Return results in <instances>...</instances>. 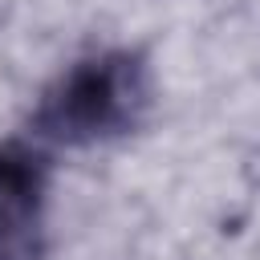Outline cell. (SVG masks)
<instances>
[{
    "label": "cell",
    "mask_w": 260,
    "mask_h": 260,
    "mask_svg": "<svg viewBox=\"0 0 260 260\" xmlns=\"http://www.w3.org/2000/svg\"><path fill=\"white\" fill-rule=\"evenodd\" d=\"M45 158L24 146V142H4L0 146V211L12 215H41L45 199Z\"/></svg>",
    "instance_id": "2"
},
{
    "label": "cell",
    "mask_w": 260,
    "mask_h": 260,
    "mask_svg": "<svg viewBox=\"0 0 260 260\" xmlns=\"http://www.w3.org/2000/svg\"><path fill=\"white\" fill-rule=\"evenodd\" d=\"M37 256H41L37 215L0 211V260H37Z\"/></svg>",
    "instance_id": "3"
},
{
    "label": "cell",
    "mask_w": 260,
    "mask_h": 260,
    "mask_svg": "<svg viewBox=\"0 0 260 260\" xmlns=\"http://www.w3.org/2000/svg\"><path fill=\"white\" fill-rule=\"evenodd\" d=\"M150 102L146 65L134 53H98L61 73L37 102L32 126L41 138L61 146H89L126 134Z\"/></svg>",
    "instance_id": "1"
}]
</instances>
